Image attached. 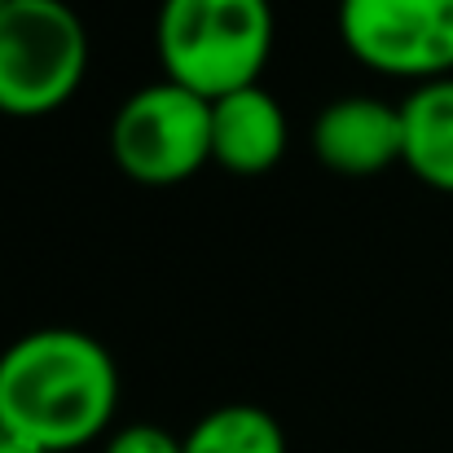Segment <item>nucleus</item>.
<instances>
[{
	"instance_id": "nucleus-10",
	"label": "nucleus",
	"mask_w": 453,
	"mask_h": 453,
	"mask_svg": "<svg viewBox=\"0 0 453 453\" xmlns=\"http://www.w3.org/2000/svg\"><path fill=\"white\" fill-rule=\"evenodd\" d=\"M106 453H185V436H172L158 423H128L106 436Z\"/></svg>"
},
{
	"instance_id": "nucleus-1",
	"label": "nucleus",
	"mask_w": 453,
	"mask_h": 453,
	"mask_svg": "<svg viewBox=\"0 0 453 453\" xmlns=\"http://www.w3.org/2000/svg\"><path fill=\"white\" fill-rule=\"evenodd\" d=\"M119 365L75 326H40L0 352V432L44 453H71L111 432Z\"/></svg>"
},
{
	"instance_id": "nucleus-8",
	"label": "nucleus",
	"mask_w": 453,
	"mask_h": 453,
	"mask_svg": "<svg viewBox=\"0 0 453 453\" xmlns=\"http://www.w3.org/2000/svg\"><path fill=\"white\" fill-rule=\"evenodd\" d=\"M401 163L427 189L453 194V75L414 84L401 102Z\"/></svg>"
},
{
	"instance_id": "nucleus-7",
	"label": "nucleus",
	"mask_w": 453,
	"mask_h": 453,
	"mask_svg": "<svg viewBox=\"0 0 453 453\" xmlns=\"http://www.w3.org/2000/svg\"><path fill=\"white\" fill-rule=\"evenodd\" d=\"M287 154L282 102L251 84L211 102V158L238 176H260Z\"/></svg>"
},
{
	"instance_id": "nucleus-3",
	"label": "nucleus",
	"mask_w": 453,
	"mask_h": 453,
	"mask_svg": "<svg viewBox=\"0 0 453 453\" xmlns=\"http://www.w3.org/2000/svg\"><path fill=\"white\" fill-rule=\"evenodd\" d=\"M84 75L88 31L66 0H9L0 9V115H53Z\"/></svg>"
},
{
	"instance_id": "nucleus-11",
	"label": "nucleus",
	"mask_w": 453,
	"mask_h": 453,
	"mask_svg": "<svg viewBox=\"0 0 453 453\" xmlns=\"http://www.w3.org/2000/svg\"><path fill=\"white\" fill-rule=\"evenodd\" d=\"M0 453H44V449H35L31 441H18V436L0 432Z\"/></svg>"
},
{
	"instance_id": "nucleus-12",
	"label": "nucleus",
	"mask_w": 453,
	"mask_h": 453,
	"mask_svg": "<svg viewBox=\"0 0 453 453\" xmlns=\"http://www.w3.org/2000/svg\"><path fill=\"white\" fill-rule=\"evenodd\" d=\"M4 4H9V0H0V9H4Z\"/></svg>"
},
{
	"instance_id": "nucleus-9",
	"label": "nucleus",
	"mask_w": 453,
	"mask_h": 453,
	"mask_svg": "<svg viewBox=\"0 0 453 453\" xmlns=\"http://www.w3.org/2000/svg\"><path fill=\"white\" fill-rule=\"evenodd\" d=\"M185 453H287V432L269 410L234 401L185 432Z\"/></svg>"
},
{
	"instance_id": "nucleus-2",
	"label": "nucleus",
	"mask_w": 453,
	"mask_h": 453,
	"mask_svg": "<svg viewBox=\"0 0 453 453\" xmlns=\"http://www.w3.org/2000/svg\"><path fill=\"white\" fill-rule=\"evenodd\" d=\"M163 80L216 102L260 84L273 53L269 0H163L154 22Z\"/></svg>"
},
{
	"instance_id": "nucleus-6",
	"label": "nucleus",
	"mask_w": 453,
	"mask_h": 453,
	"mask_svg": "<svg viewBox=\"0 0 453 453\" xmlns=\"http://www.w3.org/2000/svg\"><path fill=\"white\" fill-rule=\"evenodd\" d=\"M312 154L343 176H374L401 163V106L365 93L321 106L312 119Z\"/></svg>"
},
{
	"instance_id": "nucleus-5",
	"label": "nucleus",
	"mask_w": 453,
	"mask_h": 453,
	"mask_svg": "<svg viewBox=\"0 0 453 453\" xmlns=\"http://www.w3.org/2000/svg\"><path fill=\"white\" fill-rule=\"evenodd\" d=\"M343 49L383 75H453V0H339Z\"/></svg>"
},
{
	"instance_id": "nucleus-4",
	"label": "nucleus",
	"mask_w": 453,
	"mask_h": 453,
	"mask_svg": "<svg viewBox=\"0 0 453 453\" xmlns=\"http://www.w3.org/2000/svg\"><path fill=\"white\" fill-rule=\"evenodd\" d=\"M111 154L137 185H180L211 158V102L172 80L137 88L115 111Z\"/></svg>"
}]
</instances>
